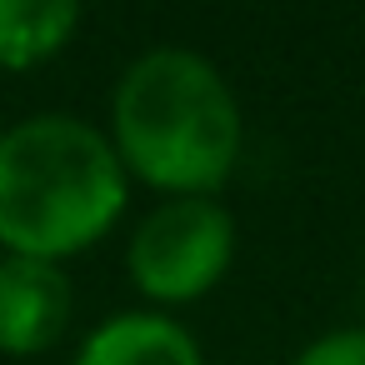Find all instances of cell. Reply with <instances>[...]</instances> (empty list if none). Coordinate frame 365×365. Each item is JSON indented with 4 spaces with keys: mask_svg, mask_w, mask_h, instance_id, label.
<instances>
[{
    "mask_svg": "<svg viewBox=\"0 0 365 365\" xmlns=\"http://www.w3.org/2000/svg\"><path fill=\"white\" fill-rule=\"evenodd\" d=\"M110 145L125 175L160 195H215L245 145V115L230 81L180 46L145 51L110 96Z\"/></svg>",
    "mask_w": 365,
    "mask_h": 365,
    "instance_id": "cell-1",
    "label": "cell"
},
{
    "mask_svg": "<svg viewBox=\"0 0 365 365\" xmlns=\"http://www.w3.org/2000/svg\"><path fill=\"white\" fill-rule=\"evenodd\" d=\"M71 365H205V350L165 310H120L81 340Z\"/></svg>",
    "mask_w": 365,
    "mask_h": 365,
    "instance_id": "cell-5",
    "label": "cell"
},
{
    "mask_svg": "<svg viewBox=\"0 0 365 365\" xmlns=\"http://www.w3.org/2000/svg\"><path fill=\"white\" fill-rule=\"evenodd\" d=\"M130 175L106 130L46 110L0 130V245L6 255L66 260L115 230Z\"/></svg>",
    "mask_w": 365,
    "mask_h": 365,
    "instance_id": "cell-2",
    "label": "cell"
},
{
    "mask_svg": "<svg viewBox=\"0 0 365 365\" xmlns=\"http://www.w3.org/2000/svg\"><path fill=\"white\" fill-rule=\"evenodd\" d=\"M235 260V220L215 195L160 200L125 245L130 285L155 305H190L225 280Z\"/></svg>",
    "mask_w": 365,
    "mask_h": 365,
    "instance_id": "cell-3",
    "label": "cell"
},
{
    "mask_svg": "<svg viewBox=\"0 0 365 365\" xmlns=\"http://www.w3.org/2000/svg\"><path fill=\"white\" fill-rule=\"evenodd\" d=\"M76 310L71 275L56 260H0V355H46Z\"/></svg>",
    "mask_w": 365,
    "mask_h": 365,
    "instance_id": "cell-4",
    "label": "cell"
},
{
    "mask_svg": "<svg viewBox=\"0 0 365 365\" xmlns=\"http://www.w3.org/2000/svg\"><path fill=\"white\" fill-rule=\"evenodd\" d=\"M290 365H365V325H345L310 340Z\"/></svg>",
    "mask_w": 365,
    "mask_h": 365,
    "instance_id": "cell-7",
    "label": "cell"
},
{
    "mask_svg": "<svg viewBox=\"0 0 365 365\" xmlns=\"http://www.w3.org/2000/svg\"><path fill=\"white\" fill-rule=\"evenodd\" d=\"M81 26V6L71 0H0V66L31 71L66 51Z\"/></svg>",
    "mask_w": 365,
    "mask_h": 365,
    "instance_id": "cell-6",
    "label": "cell"
}]
</instances>
